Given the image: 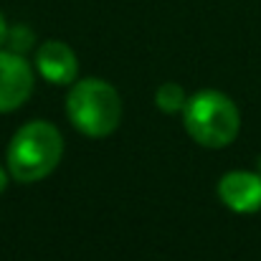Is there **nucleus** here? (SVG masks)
Returning <instances> with one entry per match:
<instances>
[{"instance_id": "nucleus-3", "label": "nucleus", "mask_w": 261, "mask_h": 261, "mask_svg": "<svg viewBox=\"0 0 261 261\" xmlns=\"http://www.w3.org/2000/svg\"><path fill=\"white\" fill-rule=\"evenodd\" d=\"M71 124L87 137H107L122 122V99L117 89L101 79H84L66 96Z\"/></svg>"}, {"instance_id": "nucleus-9", "label": "nucleus", "mask_w": 261, "mask_h": 261, "mask_svg": "<svg viewBox=\"0 0 261 261\" xmlns=\"http://www.w3.org/2000/svg\"><path fill=\"white\" fill-rule=\"evenodd\" d=\"M5 38H8V25H5V20H3V15H0V46L5 43Z\"/></svg>"}, {"instance_id": "nucleus-4", "label": "nucleus", "mask_w": 261, "mask_h": 261, "mask_svg": "<svg viewBox=\"0 0 261 261\" xmlns=\"http://www.w3.org/2000/svg\"><path fill=\"white\" fill-rule=\"evenodd\" d=\"M33 91V71L15 51H0V112H13L28 101Z\"/></svg>"}, {"instance_id": "nucleus-2", "label": "nucleus", "mask_w": 261, "mask_h": 261, "mask_svg": "<svg viewBox=\"0 0 261 261\" xmlns=\"http://www.w3.org/2000/svg\"><path fill=\"white\" fill-rule=\"evenodd\" d=\"M188 135L203 147H226L236 140L241 129L239 107L216 89H203L193 94L182 109Z\"/></svg>"}, {"instance_id": "nucleus-5", "label": "nucleus", "mask_w": 261, "mask_h": 261, "mask_svg": "<svg viewBox=\"0 0 261 261\" xmlns=\"http://www.w3.org/2000/svg\"><path fill=\"white\" fill-rule=\"evenodd\" d=\"M218 198L236 213H256L261 208V175L231 170L218 182Z\"/></svg>"}, {"instance_id": "nucleus-8", "label": "nucleus", "mask_w": 261, "mask_h": 261, "mask_svg": "<svg viewBox=\"0 0 261 261\" xmlns=\"http://www.w3.org/2000/svg\"><path fill=\"white\" fill-rule=\"evenodd\" d=\"M5 41L10 43V51H15V54H23V51H28V48L33 46V33H31V28H23V25H18V28L8 31V38H5Z\"/></svg>"}, {"instance_id": "nucleus-1", "label": "nucleus", "mask_w": 261, "mask_h": 261, "mask_svg": "<svg viewBox=\"0 0 261 261\" xmlns=\"http://www.w3.org/2000/svg\"><path fill=\"white\" fill-rule=\"evenodd\" d=\"M64 155V137L51 122L23 124L8 145V173L18 182H36L56 170Z\"/></svg>"}, {"instance_id": "nucleus-7", "label": "nucleus", "mask_w": 261, "mask_h": 261, "mask_svg": "<svg viewBox=\"0 0 261 261\" xmlns=\"http://www.w3.org/2000/svg\"><path fill=\"white\" fill-rule=\"evenodd\" d=\"M155 104L165 114H177V112L185 109L188 99H185L182 87H177V84H163V87L158 89V94H155Z\"/></svg>"}, {"instance_id": "nucleus-10", "label": "nucleus", "mask_w": 261, "mask_h": 261, "mask_svg": "<svg viewBox=\"0 0 261 261\" xmlns=\"http://www.w3.org/2000/svg\"><path fill=\"white\" fill-rule=\"evenodd\" d=\"M5 185H8V175H5L3 165H0V190H5Z\"/></svg>"}, {"instance_id": "nucleus-6", "label": "nucleus", "mask_w": 261, "mask_h": 261, "mask_svg": "<svg viewBox=\"0 0 261 261\" xmlns=\"http://www.w3.org/2000/svg\"><path fill=\"white\" fill-rule=\"evenodd\" d=\"M36 69L38 74L51 82V84H71L79 74V61H76V54L61 43V41H46L38 54H36Z\"/></svg>"}]
</instances>
